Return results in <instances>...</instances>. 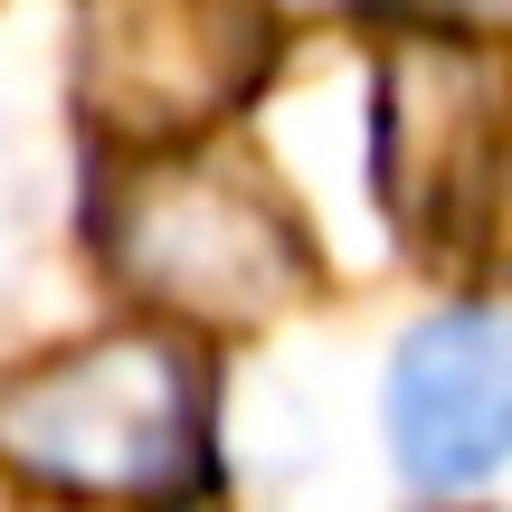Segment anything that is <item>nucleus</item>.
<instances>
[{"label": "nucleus", "instance_id": "nucleus-4", "mask_svg": "<svg viewBox=\"0 0 512 512\" xmlns=\"http://www.w3.org/2000/svg\"><path fill=\"white\" fill-rule=\"evenodd\" d=\"M266 67V19L247 0H95L86 105L114 143H181L219 105H238Z\"/></svg>", "mask_w": 512, "mask_h": 512}, {"label": "nucleus", "instance_id": "nucleus-1", "mask_svg": "<svg viewBox=\"0 0 512 512\" xmlns=\"http://www.w3.org/2000/svg\"><path fill=\"white\" fill-rule=\"evenodd\" d=\"M95 247L114 285H133L181 323H266L313 285V247L294 209L275 200V181L190 133L133 143V162L105 181Z\"/></svg>", "mask_w": 512, "mask_h": 512}, {"label": "nucleus", "instance_id": "nucleus-3", "mask_svg": "<svg viewBox=\"0 0 512 512\" xmlns=\"http://www.w3.org/2000/svg\"><path fill=\"white\" fill-rule=\"evenodd\" d=\"M512 133V67L484 38L418 29L380 67V200L408 247H465L494 209Z\"/></svg>", "mask_w": 512, "mask_h": 512}, {"label": "nucleus", "instance_id": "nucleus-5", "mask_svg": "<svg viewBox=\"0 0 512 512\" xmlns=\"http://www.w3.org/2000/svg\"><path fill=\"white\" fill-rule=\"evenodd\" d=\"M389 456L427 494H465L512 465V304H446L389 361Z\"/></svg>", "mask_w": 512, "mask_h": 512}, {"label": "nucleus", "instance_id": "nucleus-6", "mask_svg": "<svg viewBox=\"0 0 512 512\" xmlns=\"http://www.w3.org/2000/svg\"><path fill=\"white\" fill-rule=\"evenodd\" d=\"M418 29H456V38H512V0H399Z\"/></svg>", "mask_w": 512, "mask_h": 512}, {"label": "nucleus", "instance_id": "nucleus-2", "mask_svg": "<svg viewBox=\"0 0 512 512\" xmlns=\"http://www.w3.org/2000/svg\"><path fill=\"white\" fill-rule=\"evenodd\" d=\"M0 465L48 494L209 484V370L171 332H105L0 370Z\"/></svg>", "mask_w": 512, "mask_h": 512}]
</instances>
